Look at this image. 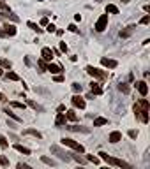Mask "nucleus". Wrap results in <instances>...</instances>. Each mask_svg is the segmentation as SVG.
<instances>
[{"label":"nucleus","mask_w":150,"mask_h":169,"mask_svg":"<svg viewBox=\"0 0 150 169\" xmlns=\"http://www.w3.org/2000/svg\"><path fill=\"white\" fill-rule=\"evenodd\" d=\"M41 160H43L44 164H48V166H55V160L50 159V157H41Z\"/></svg>","instance_id":"obj_31"},{"label":"nucleus","mask_w":150,"mask_h":169,"mask_svg":"<svg viewBox=\"0 0 150 169\" xmlns=\"http://www.w3.org/2000/svg\"><path fill=\"white\" fill-rule=\"evenodd\" d=\"M57 111H58V113H64V111H65V106H64V104H60V106H58Z\"/></svg>","instance_id":"obj_47"},{"label":"nucleus","mask_w":150,"mask_h":169,"mask_svg":"<svg viewBox=\"0 0 150 169\" xmlns=\"http://www.w3.org/2000/svg\"><path fill=\"white\" fill-rule=\"evenodd\" d=\"M48 23H50V21H48V18H43V20H41V25H43V27H46Z\"/></svg>","instance_id":"obj_46"},{"label":"nucleus","mask_w":150,"mask_h":169,"mask_svg":"<svg viewBox=\"0 0 150 169\" xmlns=\"http://www.w3.org/2000/svg\"><path fill=\"white\" fill-rule=\"evenodd\" d=\"M143 11H145V13H150V6H143Z\"/></svg>","instance_id":"obj_49"},{"label":"nucleus","mask_w":150,"mask_h":169,"mask_svg":"<svg viewBox=\"0 0 150 169\" xmlns=\"http://www.w3.org/2000/svg\"><path fill=\"white\" fill-rule=\"evenodd\" d=\"M2 30L6 32V35H9V37H14L16 34H18V28L13 25V23H6L4 27H2Z\"/></svg>","instance_id":"obj_6"},{"label":"nucleus","mask_w":150,"mask_h":169,"mask_svg":"<svg viewBox=\"0 0 150 169\" xmlns=\"http://www.w3.org/2000/svg\"><path fill=\"white\" fill-rule=\"evenodd\" d=\"M62 145L64 146H69V148H72L74 152H78V153H85V146L83 145H79V143H76L74 139H71V137H62Z\"/></svg>","instance_id":"obj_2"},{"label":"nucleus","mask_w":150,"mask_h":169,"mask_svg":"<svg viewBox=\"0 0 150 169\" xmlns=\"http://www.w3.org/2000/svg\"><path fill=\"white\" fill-rule=\"evenodd\" d=\"M18 169H30V166H29V164H23V162H20V164H18Z\"/></svg>","instance_id":"obj_42"},{"label":"nucleus","mask_w":150,"mask_h":169,"mask_svg":"<svg viewBox=\"0 0 150 169\" xmlns=\"http://www.w3.org/2000/svg\"><path fill=\"white\" fill-rule=\"evenodd\" d=\"M37 2H44V0H37Z\"/></svg>","instance_id":"obj_52"},{"label":"nucleus","mask_w":150,"mask_h":169,"mask_svg":"<svg viewBox=\"0 0 150 169\" xmlns=\"http://www.w3.org/2000/svg\"><path fill=\"white\" fill-rule=\"evenodd\" d=\"M129 137H131V139H136V137H138V130H129Z\"/></svg>","instance_id":"obj_40"},{"label":"nucleus","mask_w":150,"mask_h":169,"mask_svg":"<svg viewBox=\"0 0 150 169\" xmlns=\"http://www.w3.org/2000/svg\"><path fill=\"white\" fill-rule=\"evenodd\" d=\"M94 2H101V0H94Z\"/></svg>","instance_id":"obj_53"},{"label":"nucleus","mask_w":150,"mask_h":169,"mask_svg":"<svg viewBox=\"0 0 150 169\" xmlns=\"http://www.w3.org/2000/svg\"><path fill=\"white\" fill-rule=\"evenodd\" d=\"M0 76H4V70H2V67H0Z\"/></svg>","instance_id":"obj_51"},{"label":"nucleus","mask_w":150,"mask_h":169,"mask_svg":"<svg viewBox=\"0 0 150 169\" xmlns=\"http://www.w3.org/2000/svg\"><path fill=\"white\" fill-rule=\"evenodd\" d=\"M23 134H25V136H34L36 139H41V137H43V134L39 132V130H36V129H27V130H23Z\"/></svg>","instance_id":"obj_15"},{"label":"nucleus","mask_w":150,"mask_h":169,"mask_svg":"<svg viewBox=\"0 0 150 169\" xmlns=\"http://www.w3.org/2000/svg\"><path fill=\"white\" fill-rule=\"evenodd\" d=\"M108 28V14H101L99 20L95 21V30L97 32H104Z\"/></svg>","instance_id":"obj_4"},{"label":"nucleus","mask_w":150,"mask_h":169,"mask_svg":"<svg viewBox=\"0 0 150 169\" xmlns=\"http://www.w3.org/2000/svg\"><path fill=\"white\" fill-rule=\"evenodd\" d=\"M46 70H50L51 74H60V72H62V67H60V65H57V63H48V65H46Z\"/></svg>","instance_id":"obj_12"},{"label":"nucleus","mask_w":150,"mask_h":169,"mask_svg":"<svg viewBox=\"0 0 150 169\" xmlns=\"http://www.w3.org/2000/svg\"><path fill=\"white\" fill-rule=\"evenodd\" d=\"M14 150H16V152H20V153H23V155H30V153H32V150L27 148V146H23V145H14Z\"/></svg>","instance_id":"obj_18"},{"label":"nucleus","mask_w":150,"mask_h":169,"mask_svg":"<svg viewBox=\"0 0 150 169\" xmlns=\"http://www.w3.org/2000/svg\"><path fill=\"white\" fill-rule=\"evenodd\" d=\"M138 104L141 106L143 109H150V104H148V100H147V99H140V100H138Z\"/></svg>","instance_id":"obj_29"},{"label":"nucleus","mask_w":150,"mask_h":169,"mask_svg":"<svg viewBox=\"0 0 150 169\" xmlns=\"http://www.w3.org/2000/svg\"><path fill=\"white\" fill-rule=\"evenodd\" d=\"M106 14H118V7L113 4H108L106 6Z\"/></svg>","instance_id":"obj_23"},{"label":"nucleus","mask_w":150,"mask_h":169,"mask_svg":"<svg viewBox=\"0 0 150 169\" xmlns=\"http://www.w3.org/2000/svg\"><path fill=\"white\" fill-rule=\"evenodd\" d=\"M67 129H69V130H72V132H83V134L90 132V129H87V127H79V125H69Z\"/></svg>","instance_id":"obj_16"},{"label":"nucleus","mask_w":150,"mask_h":169,"mask_svg":"<svg viewBox=\"0 0 150 169\" xmlns=\"http://www.w3.org/2000/svg\"><path fill=\"white\" fill-rule=\"evenodd\" d=\"M69 30H71V32H74V34H76V32H78V28H76V25H74V23H71V25H69Z\"/></svg>","instance_id":"obj_43"},{"label":"nucleus","mask_w":150,"mask_h":169,"mask_svg":"<svg viewBox=\"0 0 150 169\" xmlns=\"http://www.w3.org/2000/svg\"><path fill=\"white\" fill-rule=\"evenodd\" d=\"M0 148H9V143L4 136H0Z\"/></svg>","instance_id":"obj_32"},{"label":"nucleus","mask_w":150,"mask_h":169,"mask_svg":"<svg viewBox=\"0 0 150 169\" xmlns=\"http://www.w3.org/2000/svg\"><path fill=\"white\" fill-rule=\"evenodd\" d=\"M108 141L110 143H118V141H122V132H118V130H113V132L110 134V137H108Z\"/></svg>","instance_id":"obj_11"},{"label":"nucleus","mask_w":150,"mask_h":169,"mask_svg":"<svg viewBox=\"0 0 150 169\" xmlns=\"http://www.w3.org/2000/svg\"><path fill=\"white\" fill-rule=\"evenodd\" d=\"M51 153L58 155V159H60V160H64V162H69V160H71V155L65 153V152H62L58 146H51Z\"/></svg>","instance_id":"obj_5"},{"label":"nucleus","mask_w":150,"mask_h":169,"mask_svg":"<svg viewBox=\"0 0 150 169\" xmlns=\"http://www.w3.org/2000/svg\"><path fill=\"white\" fill-rule=\"evenodd\" d=\"M134 25H129L127 28H124V30H120V37L122 39H125V37H129V35L133 34V32H134Z\"/></svg>","instance_id":"obj_17"},{"label":"nucleus","mask_w":150,"mask_h":169,"mask_svg":"<svg viewBox=\"0 0 150 169\" xmlns=\"http://www.w3.org/2000/svg\"><path fill=\"white\" fill-rule=\"evenodd\" d=\"M140 23H141V25H148L150 23V14H145L141 20H140Z\"/></svg>","instance_id":"obj_34"},{"label":"nucleus","mask_w":150,"mask_h":169,"mask_svg":"<svg viewBox=\"0 0 150 169\" xmlns=\"http://www.w3.org/2000/svg\"><path fill=\"white\" fill-rule=\"evenodd\" d=\"M87 72L90 74L92 77H97V79H106L108 77V74L104 72V70H99L97 67H94V65H87Z\"/></svg>","instance_id":"obj_3"},{"label":"nucleus","mask_w":150,"mask_h":169,"mask_svg":"<svg viewBox=\"0 0 150 169\" xmlns=\"http://www.w3.org/2000/svg\"><path fill=\"white\" fill-rule=\"evenodd\" d=\"M65 122H67L65 115H64V113H58L57 118H55V125H57V127H64V125H65Z\"/></svg>","instance_id":"obj_14"},{"label":"nucleus","mask_w":150,"mask_h":169,"mask_svg":"<svg viewBox=\"0 0 150 169\" xmlns=\"http://www.w3.org/2000/svg\"><path fill=\"white\" fill-rule=\"evenodd\" d=\"M0 67H4V69H11V67H13V63H11V60H7V58H0Z\"/></svg>","instance_id":"obj_24"},{"label":"nucleus","mask_w":150,"mask_h":169,"mask_svg":"<svg viewBox=\"0 0 150 169\" xmlns=\"http://www.w3.org/2000/svg\"><path fill=\"white\" fill-rule=\"evenodd\" d=\"M90 90H92L94 95H102V88H101V85L95 83V81H92V83H90Z\"/></svg>","instance_id":"obj_13"},{"label":"nucleus","mask_w":150,"mask_h":169,"mask_svg":"<svg viewBox=\"0 0 150 169\" xmlns=\"http://www.w3.org/2000/svg\"><path fill=\"white\" fill-rule=\"evenodd\" d=\"M72 104L76 106V107H79V109H85V106H87V102H85V99L83 97H79L78 93L72 97Z\"/></svg>","instance_id":"obj_8"},{"label":"nucleus","mask_w":150,"mask_h":169,"mask_svg":"<svg viewBox=\"0 0 150 169\" xmlns=\"http://www.w3.org/2000/svg\"><path fill=\"white\" fill-rule=\"evenodd\" d=\"M0 18H4V20H11L13 23H18L20 21V18L16 16V14H13V13H7V14H0Z\"/></svg>","instance_id":"obj_19"},{"label":"nucleus","mask_w":150,"mask_h":169,"mask_svg":"<svg viewBox=\"0 0 150 169\" xmlns=\"http://www.w3.org/2000/svg\"><path fill=\"white\" fill-rule=\"evenodd\" d=\"M72 90L76 92V93H79V92L83 90V86H81L79 83H72Z\"/></svg>","instance_id":"obj_36"},{"label":"nucleus","mask_w":150,"mask_h":169,"mask_svg":"<svg viewBox=\"0 0 150 169\" xmlns=\"http://www.w3.org/2000/svg\"><path fill=\"white\" fill-rule=\"evenodd\" d=\"M87 160L94 162V164H99V159H97V157H94V155H88V157H87Z\"/></svg>","instance_id":"obj_38"},{"label":"nucleus","mask_w":150,"mask_h":169,"mask_svg":"<svg viewBox=\"0 0 150 169\" xmlns=\"http://www.w3.org/2000/svg\"><path fill=\"white\" fill-rule=\"evenodd\" d=\"M29 106H30V107H34L36 111H44V107L41 104H37L36 100H29Z\"/></svg>","instance_id":"obj_26"},{"label":"nucleus","mask_w":150,"mask_h":169,"mask_svg":"<svg viewBox=\"0 0 150 169\" xmlns=\"http://www.w3.org/2000/svg\"><path fill=\"white\" fill-rule=\"evenodd\" d=\"M71 159H74V160H76V162H79V164H87V159L79 157V155H72Z\"/></svg>","instance_id":"obj_33"},{"label":"nucleus","mask_w":150,"mask_h":169,"mask_svg":"<svg viewBox=\"0 0 150 169\" xmlns=\"http://www.w3.org/2000/svg\"><path fill=\"white\" fill-rule=\"evenodd\" d=\"M27 27L32 28V30H34V32H37V34H41V32H43V28H39V25H37V23H34V21H27Z\"/></svg>","instance_id":"obj_22"},{"label":"nucleus","mask_w":150,"mask_h":169,"mask_svg":"<svg viewBox=\"0 0 150 169\" xmlns=\"http://www.w3.org/2000/svg\"><path fill=\"white\" fill-rule=\"evenodd\" d=\"M41 56H43L44 62H51V58H53V49L48 48V46H44V48L41 49Z\"/></svg>","instance_id":"obj_7"},{"label":"nucleus","mask_w":150,"mask_h":169,"mask_svg":"<svg viewBox=\"0 0 150 169\" xmlns=\"http://www.w3.org/2000/svg\"><path fill=\"white\" fill-rule=\"evenodd\" d=\"M108 123V118H102V116H97V118L94 120V127H102Z\"/></svg>","instance_id":"obj_21"},{"label":"nucleus","mask_w":150,"mask_h":169,"mask_svg":"<svg viewBox=\"0 0 150 169\" xmlns=\"http://www.w3.org/2000/svg\"><path fill=\"white\" fill-rule=\"evenodd\" d=\"M118 90H120L122 93H129V92H131V88H129L127 83H120V85H118Z\"/></svg>","instance_id":"obj_27"},{"label":"nucleus","mask_w":150,"mask_h":169,"mask_svg":"<svg viewBox=\"0 0 150 169\" xmlns=\"http://www.w3.org/2000/svg\"><path fill=\"white\" fill-rule=\"evenodd\" d=\"M55 30H57V27H55L53 23H48V25H46V32H50V34H53Z\"/></svg>","instance_id":"obj_35"},{"label":"nucleus","mask_w":150,"mask_h":169,"mask_svg":"<svg viewBox=\"0 0 150 169\" xmlns=\"http://www.w3.org/2000/svg\"><path fill=\"white\" fill-rule=\"evenodd\" d=\"M4 100H7V99H6V95H4V93L0 92V102H4Z\"/></svg>","instance_id":"obj_48"},{"label":"nucleus","mask_w":150,"mask_h":169,"mask_svg":"<svg viewBox=\"0 0 150 169\" xmlns=\"http://www.w3.org/2000/svg\"><path fill=\"white\" fill-rule=\"evenodd\" d=\"M0 166H9V159H6L4 155H0Z\"/></svg>","instance_id":"obj_37"},{"label":"nucleus","mask_w":150,"mask_h":169,"mask_svg":"<svg viewBox=\"0 0 150 169\" xmlns=\"http://www.w3.org/2000/svg\"><path fill=\"white\" fill-rule=\"evenodd\" d=\"M6 77H7V79H11V81H18V79H20V76H18L16 72H7V74H6Z\"/></svg>","instance_id":"obj_30"},{"label":"nucleus","mask_w":150,"mask_h":169,"mask_svg":"<svg viewBox=\"0 0 150 169\" xmlns=\"http://www.w3.org/2000/svg\"><path fill=\"white\" fill-rule=\"evenodd\" d=\"M37 65H39L43 70H46V62H44V60H39V62H37Z\"/></svg>","instance_id":"obj_41"},{"label":"nucleus","mask_w":150,"mask_h":169,"mask_svg":"<svg viewBox=\"0 0 150 169\" xmlns=\"http://www.w3.org/2000/svg\"><path fill=\"white\" fill-rule=\"evenodd\" d=\"M136 88H138V92L141 93V97H147V93H148V86H147L145 81H138V83H136Z\"/></svg>","instance_id":"obj_9"},{"label":"nucleus","mask_w":150,"mask_h":169,"mask_svg":"<svg viewBox=\"0 0 150 169\" xmlns=\"http://www.w3.org/2000/svg\"><path fill=\"white\" fill-rule=\"evenodd\" d=\"M60 49H62V51H67V44H65V42H60Z\"/></svg>","instance_id":"obj_45"},{"label":"nucleus","mask_w":150,"mask_h":169,"mask_svg":"<svg viewBox=\"0 0 150 169\" xmlns=\"http://www.w3.org/2000/svg\"><path fill=\"white\" fill-rule=\"evenodd\" d=\"M6 113H7V116H9V118H13V120H14V122H18V123L21 122V118H20V116H18L16 113H13V111H11L9 107H7V109H6Z\"/></svg>","instance_id":"obj_25"},{"label":"nucleus","mask_w":150,"mask_h":169,"mask_svg":"<svg viewBox=\"0 0 150 169\" xmlns=\"http://www.w3.org/2000/svg\"><path fill=\"white\" fill-rule=\"evenodd\" d=\"M65 118L69 120V122H78V115H76V111L69 109V111L65 113Z\"/></svg>","instance_id":"obj_20"},{"label":"nucleus","mask_w":150,"mask_h":169,"mask_svg":"<svg viewBox=\"0 0 150 169\" xmlns=\"http://www.w3.org/2000/svg\"><path fill=\"white\" fill-rule=\"evenodd\" d=\"M101 63H102L104 67H108V69H115V67L118 65V63H117V60H111V58H104V56L101 58Z\"/></svg>","instance_id":"obj_10"},{"label":"nucleus","mask_w":150,"mask_h":169,"mask_svg":"<svg viewBox=\"0 0 150 169\" xmlns=\"http://www.w3.org/2000/svg\"><path fill=\"white\" fill-rule=\"evenodd\" d=\"M0 9H6V11H9V7L6 6V2H4V0H0Z\"/></svg>","instance_id":"obj_44"},{"label":"nucleus","mask_w":150,"mask_h":169,"mask_svg":"<svg viewBox=\"0 0 150 169\" xmlns=\"http://www.w3.org/2000/svg\"><path fill=\"white\" fill-rule=\"evenodd\" d=\"M99 157L102 159V160H106L110 166H117V167H124V169H131V164H127V162L120 160V159H115V157H111V155L104 153V152H99Z\"/></svg>","instance_id":"obj_1"},{"label":"nucleus","mask_w":150,"mask_h":169,"mask_svg":"<svg viewBox=\"0 0 150 169\" xmlns=\"http://www.w3.org/2000/svg\"><path fill=\"white\" fill-rule=\"evenodd\" d=\"M9 106H11V107H14V109H25V104H23V102H16V100H13Z\"/></svg>","instance_id":"obj_28"},{"label":"nucleus","mask_w":150,"mask_h":169,"mask_svg":"<svg viewBox=\"0 0 150 169\" xmlns=\"http://www.w3.org/2000/svg\"><path fill=\"white\" fill-rule=\"evenodd\" d=\"M53 79H55L57 83H62V81H64V76H62V74H55V77H53Z\"/></svg>","instance_id":"obj_39"},{"label":"nucleus","mask_w":150,"mask_h":169,"mask_svg":"<svg viewBox=\"0 0 150 169\" xmlns=\"http://www.w3.org/2000/svg\"><path fill=\"white\" fill-rule=\"evenodd\" d=\"M0 37H6V32H4L2 28H0Z\"/></svg>","instance_id":"obj_50"}]
</instances>
